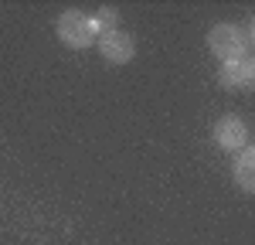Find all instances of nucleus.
I'll return each instance as SVG.
<instances>
[{"label": "nucleus", "instance_id": "6", "mask_svg": "<svg viewBox=\"0 0 255 245\" xmlns=\"http://www.w3.org/2000/svg\"><path fill=\"white\" fill-rule=\"evenodd\" d=\"M235 184L245 191V194H252L255 191V150L252 146H242L235 157Z\"/></svg>", "mask_w": 255, "mask_h": 245}, {"label": "nucleus", "instance_id": "2", "mask_svg": "<svg viewBox=\"0 0 255 245\" xmlns=\"http://www.w3.org/2000/svg\"><path fill=\"white\" fill-rule=\"evenodd\" d=\"M58 38L65 41V48H89L92 41H96V24L92 17H85L82 10H61L58 14Z\"/></svg>", "mask_w": 255, "mask_h": 245}, {"label": "nucleus", "instance_id": "4", "mask_svg": "<svg viewBox=\"0 0 255 245\" xmlns=\"http://www.w3.org/2000/svg\"><path fill=\"white\" fill-rule=\"evenodd\" d=\"M215 143L221 150H242V146H249V126L242 122V116H235V113L221 116L215 122Z\"/></svg>", "mask_w": 255, "mask_h": 245}, {"label": "nucleus", "instance_id": "5", "mask_svg": "<svg viewBox=\"0 0 255 245\" xmlns=\"http://www.w3.org/2000/svg\"><path fill=\"white\" fill-rule=\"evenodd\" d=\"M218 82H221L225 89H252V82H255V65H252L249 58L228 61V65H221Z\"/></svg>", "mask_w": 255, "mask_h": 245}, {"label": "nucleus", "instance_id": "1", "mask_svg": "<svg viewBox=\"0 0 255 245\" xmlns=\"http://www.w3.org/2000/svg\"><path fill=\"white\" fill-rule=\"evenodd\" d=\"M249 44H252V27H235V24H215L208 31V48L221 65L228 61H242L249 58Z\"/></svg>", "mask_w": 255, "mask_h": 245}, {"label": "nucleus", "instance_id": "3", "mask_svg": "<svg viewBox=\"0 0 255 245\" xmlns=\"http://www.w3.org/2000/svg\"><path fill=\"white\" fill-rule=\"evenodd\" d=\"M96 48L99 55L106 61H113V65H126V61H133L136 55V41L133 34H126V31H106V34H96Z\"/></svg>", "mask_w": 255, "mask_h": 245}, {"label": "nucleus", "instance_id": "7", "mask_svg": "<svg viewBox=\"0 0 255 245\" xmlns=\"http://www.w3.org/2000/svg\"><path fill=\"white\" fill-rule=\"evenodd\" d=\"M92 24H96V34L116 31V27H119V14H116V7H102L96 17H92Z\"/></svg>", "mask_w": 255, "mask_h": 245}]
</instances>
